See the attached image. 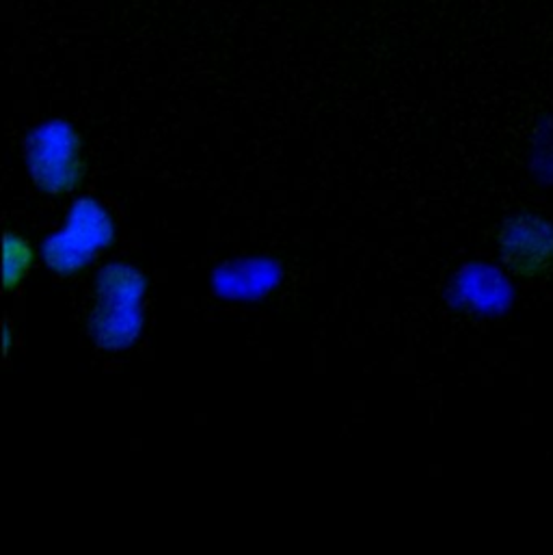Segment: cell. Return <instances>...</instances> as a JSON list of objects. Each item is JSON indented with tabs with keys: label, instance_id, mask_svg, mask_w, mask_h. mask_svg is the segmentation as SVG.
Instances as JSON below:
<instances>
[{
	"label": "cell",
	"instance_id": "7a4b0ae2",
	"mask_svg": "<svg viewBox=\"0 0 553 555\" xmlns=\"http://www.w3.org/2000/svg\"><path fill=\"white\" fill-rule=\"evenodd\" d=\"M78 156V143L72 137V128L65 124H48L41 126L30 139V160L37 171H43L50 180L54 171V186L61 182L56 171H74V163Z\"/></svg>",
	"mask_w": 553,
	"mask_h": 555
},
{
	"label": "cell",
	"instance_id": "6da1fadb",
	"mask_svg": "<svg viewBox=\"0 0 553 555\" xmlns=\"http://www.w3.org/2000/svg\"><path fill=\"white\" fill-rule=\"evenodd\" d=\"M502 256L519 278L537 279L553 269V225L539 217H515L502 234Z\"/></svg>",
	"mask_w": 553,
	"mask_h": 555
}]
</instances>
